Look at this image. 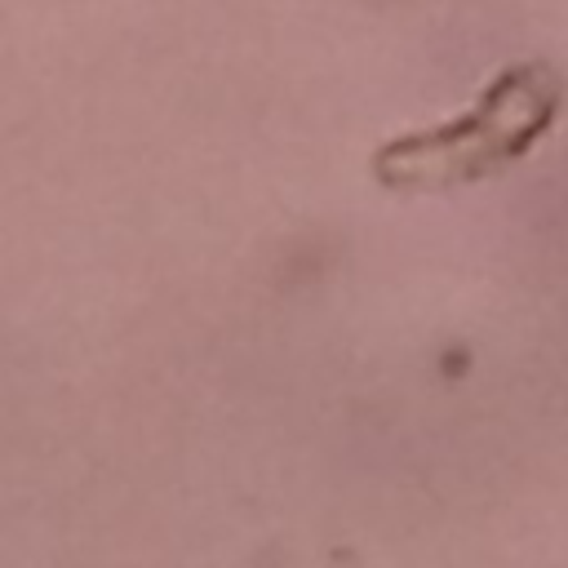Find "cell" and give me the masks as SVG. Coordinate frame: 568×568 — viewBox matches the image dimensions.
<instances>
[{
	"instance_id": "obj_1",
	"label": "cell",
	"mask_w": 568,
	"mask_h": 568,
	"mask_svg": "<svg viewBox=\"0 0 568 568\" xmlns=\"http://www.w3.org/2000/svg\"><path fill=\"white\" fill-rule=\"evenodd\" d=\"M546 115H550V93L532 75H510L493 89V98L484 102V111L475 120L457 124L439 142H413L408 164L417 169V164L444 155V169H453V173H470L475 164L484 169L488 160L519 151L524 138H532L546 124Z\"/></svg>"
}]
</instances>
